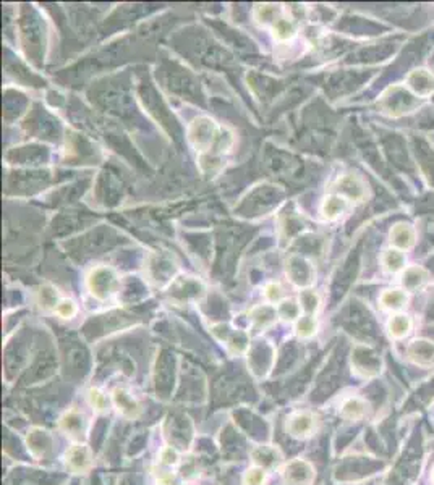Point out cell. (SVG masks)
<instances>
[{"instance_id":"21","label":"cell","mask_w":434,"mask_h":485,"mask_svg":"<svg viewBox=\"0 0 434 485\" xmlns=\"http://www.w3.org/2000/svg\"><path fill=\"white\" fill-rule=\"evenodd\" d=\"M274 36H276V39L279 41H289L295 36V25L294 21L287 20V18H279V20L274 21L272 26Z\"/></svg>"},{"instance_id":"25","label":"cell","mask_w":434,"mask_h":485,"mask_svg":"<svg viewBox=\"0 0 434 485\" xmlns=\"http://www.w3.org/2000/svg\"><path fill=\"white\" fill-rule=\"evenodd\" d=\"M266 482V469L254 466L250 468L243 475V485H264Z\"/></svg>"},{"instance_id":"22","label":"cell","mask_w":434,"mask_h":485,"mask_svg":"<svg viewBox=\"0 0 434 485\" xmlns=\"http://www.w3.org/2000/svg\"><path fill=\"white\" fill-rule=\"evenodd\" d=\"M227 345L230 348L232 353H245L246 350H248V337H246L245 332H232L230 335L227 338Z\"/></svg>"},{"instance_id":"8","label":"cell","mask_w":434,"mask_h":485,"mask_svg":"<svg viewBox=\"0 0 434 485\" xmlns=\"http://www.w3.org/2000/svg\"><path fill=\"white\" fill-rule=\"evenodd\" d=\"M112 400H113V405H116V408L118 409V413L125 416V418L135 419L140 416L141 413L140 403L135 400L133 395H130V393L123 390V388H117V390L113 392Z\"/></svg>"},{"instance_id":"20","label":"cell","mask_w":434,"mask_h":485,"mask_svg":"<svg viewBox=\"0 0 434 485\" xmlns=\"http://www.w3.org/2000/svg\"><path fill=\"white\" fill-rule=\"evenodd\" d=\"M406 303V295L402 290H387L381 295V304L386 309L399 311Z\"/></svg>"},{"instance_id":"31","label":"cell","mask_w":434,"mask_h":485,"mask_svg":"<svg viewBox=\"0 0 434 485\" xmlns=\"http://www.w3.org/2000/svg\"><path fill=\"white\" fill-rule=\"evenodd\" d=\"M158 485H180V480L173 473H164L159 475Z\"/></svg>"},{"instance_id":"19","label":"cell","mask_w":434,"mask_h":485,"mask_svg":"<svg viewBox=\"0 0 434 485\" xmlns=\"http://www.w3.org/2000/svg\"><path fill=\"white\" fill-rule=\"evenodd\" d=\"M251 322H253L254 328H264L276 320V311H274L271 306H259V308H254L251 311Z\"/></svg>"},{"instance_id":"2","label":"cell","mask_w":434,"mask_h":485,"mask_svg":"<svg viewBox=\"0 0 434 485\" xmlns=\"http://www.w3.org/2000/svg\"><path fill=\"white\" fill-rule=\"evenodd\" d=\"M284 480L287 485H312L314 480V468L306 460H294L284 468Z\"/></svg>"},{"instance_id":"30","label":"cell","mask_w":434,"mask_h":485,"mask_svg":"<svg viewBox=\"0 0 434 485\" xmlns=\"http://www.w3.org/2000/svg\"><path fill=\"white\" fill-rule=\"evenodd\" d=\"M266 298L272 303H276L282 298V288L277 285V283H271V285L266 286Z\"/></svg>"},{"instance_id":"18","label":"cell","mask_w":434,"mask_h":485,"mask_svg":"<svg viewBox=\"0 0 434 485\" xmlns=\"http://www.w3.org/2000/svg\"><path fill=\"white\" fill-rule=\"evenodd\" d=\"M382 265H384V269L387 272H392V273L404 271L405 269L404 251L395 249V248L384 251V254H382Z\"/></svg>"},{"instance_id":"14","label":"cell","mask_w":434,"mask_h":485,"mask_svg":"<svg viewBox=\"0 0 434 485\" xmlns=\"http://www.w3.org/2000/svg\"><path fill=\"white\" fill-rule=\"evenodd\" d=\"M61 427L65 430L72 438H81L86 430L85 418L78 413V411L72 409L68 411V413H65V416L61 419Z\"/></svg>"},{"instance_id":"6","label":"cell","mask_w":434,"mask_h":485,"mask_svg":"<svg viewBox=\"0 0 434 485\" xmlns=\"http://www.w3.org/2000/svg\"><path fill=\"white\" fill-rule=\"evenodd\" d=\"M91 461V450L86 445H81V443H76L73 445L70 450L67 451V468L72 471V473L81 474L86 473L89 469Z\"/></svg>"},{"instance_id":"32","label":"cell","mask_w":434,"mask_h":485,"mask_svg":"<svg viewBox=\"0 0 434 485\" xmlns=\"http://www.w3.org/2000/svg\"><path fill=\"white\" fill-rule=\"evenodd\" d=\"M433 480H434V471H433Z\"/></svg>"},{"instance_id":"11","label":"cell","mask_w":434,"mask_h":485,"mask_svg":"<svg viewBox=\"0 0 434 485\" xmlns=\"http://www.w3.org/2000/svg\"><path fill=\"white\" fill-rule=\"evenodd\" d=\"M415 238L417 235H415V230L409 223H397L391 230V241L395 249H410L415 245Z\"/></svg>"},{"instance_id":"29","label":"cell","mask_w":434,"mask_h":485,"mask_svg":"<svg viewBox=\"0 0 434 485\" xmlns=\"http://www.w3.org/2000/svg\"><path fill=\"white\" fill-rule=\"evenodd\" d=\"M56 313L63 319H70V317H73V315L76 314V306L70 300H63V301H61V303L57 304Z\"/></svg>"},{"instance_id":"4","label":"cell","mask_w":434,"mask_h":485,"mask_svg":"<svg viewBox=\"0 0 434 485\" xmlns=\"http://www.w3.org/2000/svg\"><path fill=\"white\" fill-rule=\"evenodd\" d=\"M316 427V419L308 411H299L294 413L287 420V432L295 438H306L313 433Z\"/></svg>"},{"instance_id":"17","label":"cell","mask_w":434,"mask_h":485,"mask_svg":"<svg viewBox=\"0 0 434 485\" xmlns=\"http://www.w3.org/2000/svg\"><path fill=\"white\" fill-rule=\"evenodd\" d=\"M410 328H412V319L405 314H395L389 319L387 324V330H389L392 338H404L409 335Z\"/></svg>"},{"instance_id":"16","label":"cell","mask_w":434,"mask_h":485,"mask_svg":"<svg viewBox=\"0 0 434 485\" xmlns=\"http://www.w3.org/2000/svg\"><path fill=\"white\" fill-rule=\"evenodd\" d=\"M347 209V199L340 194L327 196L323 203V215L327 221H334V218L340 217Z\"/></svg>"},{"instance_id":"26","label":"cell","mask_w":434,"mask_h":485,"mask_svg":"<svg viewBox=\"0 0 434 485\" xmlns=\"http://www.w3.org/2000/svg\"><path fill=\"white\" fill-rule=\"evenodd\" d=\"M88 401L89 405L93 406V409L96 411H106L109 406L107 396L100 390H98V388H91L88 392Z\"/></svg>"},{"instance_id":"7","label":"cell","mask_w":434,"mask_h":485,"mask_svg":"<svg viewBox=\"0 0 434 485\" xmlns=\"http://www.w3.org/2000/svg\"><path fill=\"white\" fill-rule=\"evenodd\" d=\"M406 84L415 95L426 98L434 91V76L428 70H415L406 78Z\"/></svg>"},{"instance_id":"12","label":"cell","mask_w":434,"mask_h":485,"mask_svg":"<svg viewBox=\"0 0 434 485\" xmlns=\"http://www.w3.org/2000/svg\"><path fill=\"white\" fill-rule=\"evenodd\" d=\"M251 458H253L254 464L266 471L277 468L279 463H281V453H279L277 448L272 447H257L251 451Z\"/></svg>"},{"instance_id":"15","label":"cell","mask_w":434,"mask_h":485,"mask_svg":"<svg viewBox=\"0 0 434 485\" xmlns=\"http://www.w3.org/2000/svg\"><path fill=\"white\" fill-rule=\"evenodd\" d=\"M428 280V272L423 267L418 265H412L406 267L404 273H402V285L406 291H417L418 288L424 285V282Z\"/></svg>"},{"instance_id":"24","label":"cell","mask_w":434,"mask_h":485,"mask_svg":"<svg viewBox=\"0 0 434 485\" xmlns=\"http://www.w3.org/2000/svg\"><path fill=\"white\" fill-rule=\"evenodd\" d=\"M300 308L308 313V315H312L313 313H316L319 308V296L312 290H305L300 295Z\"/></svg>"},{"instance_id":"28","label":"cell","mask_w":434,"mask_h":485,"mask_svg":"<svg viewBox=\"0 0 434 485\" xmlns=\"http://www.w3.org/2000/svg\"><path fill=\"white\" fill-rule=\"evenodd\" d=\"M178 460H180V456H178V451L173 447H166L161 451V456H159V463L162 466H169V468L175 466Z\"/></svg>"},{"instance_id":"1","label":"cell","mask_w":434,"mask_h":485,"mask_svg":"<svg viewBox=\"0 0 434 485\" xmlns=\"http://www.w3.org/2000/svg\"><path fill=\"white\" fill-rule=\"evenodd\" d=\"M117 277L111 269L106 267H99L96 271L91 272V275L88 278V286L96 298L99 300H106L109 296L113 295L117 290Z\"/></svg>"},{"instance_id":"13","label":"cell","mask_w":434,"mask_h":485,"mask_svg":"<svg viewBox=\"0 0 434 485\" xmlns=\"http://www.w3.org/2000/svg\"><path fill=\"white\" fill-rule=\"evenodd\" d=\"M368 413V403L360 396H350L342 403L340 414L349 420H360Z\"/></svg>"},{"instance_id":"5","label":"cell","mask_w":434,"mask_h":485,"mask_svg":"<svg viewBox=\"0 0 434 485\" xmlns=\"http://www.w3.org/2000/svg\"><path fill=\"white\" fill-rule=\"evenodd\" d=\"M190 138L195 143L196 148L204 150L208 146L214 143V138H216V125H214V122L208 120V118H199V120L195 122L193 128H191Z\"/></svg>"},{"instance_id":"27","label":"cell","mask_w":434,"mask_h":485,"mask_svg":"<svg viewBox=\"0 0 434 485\" xmlns=\"http://www.w3.org/2000/svg\"><path fill=\"white\" fill-rule=\"evenodd\" d=\"M300 311H301V308H300L299 304H295L294 301H284V303L279 306L277 313H279V315H281L282 319L292 322V320H295L296 317H299Z\"/></svg>"},{"instance_id":"3","label":"cell","mask_w":434,"mask_h":485,"mask_svg":"<svg viewBox=\"0 0 434 485\" xmlns=\"http://www.w3.org/2000/svg\"><path fill=\"white\" fill-rule=\"evenodd\" d=\"M351 361H354L356 372L368 375V377L376 375L381 370V358L376 351L368 346H356Z\"/></svg>"},{"instance_id":"23","label":"cell","mask_w":434,"mask_h":485,"mask_svg":"<svg viewBox=\"0 0 434 485\" xmlns=\"http://www.w3.org/2000/svg\"><path fill=\"white\" fill-rule=\"evenodd\" d=\"M316 319L313 317V315H305V317H301L299 322H296V335L301 338H310L314 335V332H316Z\"/></svg>"},{"instance_id":"9","label":"cell","mask_w":434,"mask_h":485,"mask_svg":"<svg viewBox=\"0 0 434 485\" xmlns=\"http://www.w3.org/2000/svg\"><path fill=\"white\" fill-rule=\"evenodd\" d=\"M409 358L415 364L429 368L434 364V343L428 340H415L409 346Z\"/></svg>"},{"instance_id":"10","label":"cell","mask_w":434,"mask_h":485,"mask_svg":"<svg viewBox=\"0 0 434 485\" xmlns=\"http://www.w3.org/2000/svg\"><path fill=\"white\" fill-rule=\"evenodd\" d=\"M337 191H339L340 196L344 198L360 201L365 198L367 194V188H365V183L360 180L356 175H344L337 181Z\"/></svg>"}]
</instances>
